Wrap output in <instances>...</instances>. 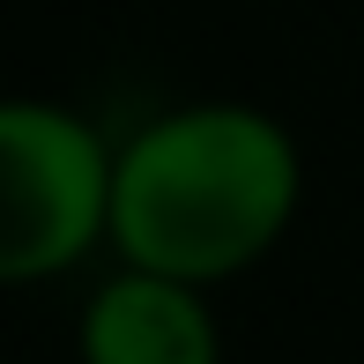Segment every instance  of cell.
<instances>
[{"mask_svg": "<svg viewBox=\"0 0 364 364\" xmlns=\"http://www.w3.org/2000/svg\"><path fill=\"white\" fill-rule=\"evenodd\" d=\"M305 164L283 119L253 105H186L119 149L112 245L127 268L223 283L253 268L297 216Z\"/></svg>", "mask_w": 364, "mask_h": 364, "instance_id": "cell-1", "label": "cell"}, {"mask_svg": "<svg viewBox=\"0 0 364 364\" xmlns=\"http://www.w3.org/2000/svg\"><path fill=\"white\" fill-rule=\"evenodd\" d=\"M112 186L119 156L90 119L15 97L0 112V275L38 283L75 268L97 238H112Z\"/></svg>", "mask_w": 364, "mask_h": 364, "instance_id": "cell-2", "label": "cell"}, {"mask_svg": "<svg viewBox=\"0 0 364 364\" xmlns=\"http://www.w3.org/2000/svg\"><path fill=\"white\" fill-rule=\"evenodd\" d=\"M82 364H223V335L201 305V283L119 268L82 305Z\"/></svg>", "mask_w": 364, "mask_h": 364, "instance_id": "cell-3", "label": "cell"}]
</instances>
